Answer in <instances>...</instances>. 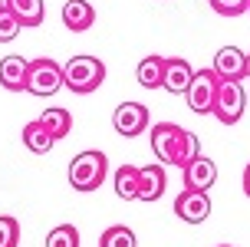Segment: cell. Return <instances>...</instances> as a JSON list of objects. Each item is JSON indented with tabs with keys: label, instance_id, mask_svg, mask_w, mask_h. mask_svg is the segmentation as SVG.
Masks as SVG:
<instances>
[{
	"label": "cell",
	"instance_id": "obj_1",
	"mask_svg": "<svg viewBox=\"0 0 250 247\" xmlns=\"http://www.w3.org/2000/svg\"><path fill=\"white\" fill-rule=\"evenodd\" d=\"M151 152L162 165H175V168H185L201 155V142L194 132H188L175 122H162L151 129Z\"/></svg>",
	"mask_w": 250,
	"mask_h": 247
},
{
	"label": "cell",
	"instance_id": "obj_2",
	"mask_svg": "<svg viewBox=\"0 0 250 247\" xmlns=\"http://www.w3.org/2000/svg\"><path fill=\"white\" fill-rule=\"evenodd\" d=\"M105 83V63L99 56H89V53H79L62 66V86L69 92H79V96H89Z\"/></svg>",
	"mask_w": 250,
	"mask_h": 247
},
{
	"label": "cell",
	"instance_id": "obj_3",
	"mask_svg": "<svg viewBox=\"0 0 250 247\" xmlns=\"http://www.w3.org/2000/svg\"><path fill=\"white\" fill-rule=\"evenodd\" d=\"M105 172H109V158H105V152H96V148H89V152H79L73 161H69V185L76 191H96V188L105 181Z\"/></svg>",
	"mask_w": 250,
	"mask_h": 247
},
{
	"label": "cell",
	"instance_id": "obj_4",
	"mask_svg": "<svg viewBox=\"0 0 250 247\" xmlns=\"http://www.w3.org/2000/svg\"><path fill=\"white\" fill-rule=\"evenodd\" d=\"M60 89H62V66L60 63L50 60V56L30 60L23 92H30V96H37V99H50V96H56Z\"/></svg>",
	"mask_w": 250,
	"mask_h": 247
},
{
	"label": "cell",
	"instance_id": "obj_5",
	"mask_svg": "<svg viewBox=\"0 0 250 247\" xmlns=\"http://www.w3.org/2000/svg\"><path fill=\"white\" fill-rule=\"evenodd\" d=\"M217 86H221V76L214 69H194V79H191V86L185 92L188 109L198 112V115H211L214 99H217Z\"/></svg>",
	"mask_w": 250,
	"mask_h": 247
},
{
	"label": "cell",
	"instance_id": "obj_6",
	"mask_svg": "<svg viewBox=\"0 0 250 247\" xmlns=\"http://www.w3.org/2000/svg\"><path fill=\"white\" fill-rule=\"evenodd\" d=\"M244 109H247V92L240 89V83L221 79L211 115H217V122H221V125H237L240 119H244Z\"/></svg>",
	"mask_w": 250,
	"mask_h": 247
},
{
	"label": "cell",
	"instance_id": "obj_7",
	"mask_svg": "<svg viewBox=\"0 0 250 247\" xmlns=\"http://www.w3.org/2000/svg\"><path fill=\"white\" fill-rule=\"evenodd\" d=\"M112 125H115L119 135L135 138L148 129V109H145L142 102H122V106H115V112H112Z\"/></svg>",
	"mask_w": 250,
	"mask_h": 247
},
{
	"label": "cell",
	"instance_id": "obj_8",
	"mask_svg": "<svg viewBox=\"0 0 250 247\" xmlns=\"http://www.w3.org/2000/svg\"><path fill=\"white\" fill-rule=\"evenodd\" d=\"M175 214L185 224L208 221V218H211V198H208V191H191V188H185V191L175 198Z\"/></svg>",
	"mask_w": 250,
	"mask_h": 247
},
{
	"label": "cell",
	"instance_id": "obj_9",
	"mask_svg": "<svg viewBox=\"0 0 250 247\" xmlns=\"http://www.w3.org/2000/svg\"><path fill=\"white\" fill-rule=\"evenodd\" d=\"M181 175H185V188H191V191H211L217 185V165L208 155H198L191 165L181 168Z\"/></svg>",
	"mask_w": 250,
	"mask_h": 247
},
{
	"label": "cell",
	"instance_id": "obj_10",
	"mask_svg": "<svg viewBox=\"0 0 250 247\" xmlns=\"http://www.w3.org/2000/svg\"><path fill=\"white\" fill-rule=\"evenodd\" d=\"M214 73L221 76V79H230V83H240L244 76H247V53L237 46H224L217 49V56H214Z\"/></svg>",
	"mask_w": 250,
	"mask_h": 247
},
{
	"label": "cell",
	"instance_id": "obj_11",
	"mask_svg": "<svg viewBox=\"0 0 250 247\" xmlns=\"http://www.w3.org/2000/svg\"><path fill=\"white\" fill-rule=\"evenodd\" d=\"M165 188H168V178H165V165H142L138 168V201H158L165 195Z\"/></svg>",
	"mask_w": 250,
	"mask_h": 247
},
{
	"label": "cell",
	"instance_id": "obj_12",
	"mask_svg": "<svg viewBox=\"0 0 250 247\" xmlns=\"http://www.w3.org/2000/svg\"><path fill=\"white\" fill-rule=\"evenodd\" d=\"M191 79H194V66H191L185 56L165 60V83H162V89H168L171 96H185L188 86H191Z\"/></svg>",
	"mask_w": 250,
	"mask_h": 247
},
{
	"label": "cell",
	"instance_id": "obj_13",
	"mask_svg": "<svg viewBox=\"0 0 250 247\" xmlns=\"http://www.w3.org/2000/svg\"><path fill=\"white\" fill-rule=\"evenodd\" d=\"M62 23H66V30H73V33H86L89 26L96 23L92 3L89 0H66L62 3Z\"/></svg>",
	"mask_w": 250,
	"mask_h": 247
},
{
	"label": "cell",
	"instance_id": "obj_14",
	"mask_svg": "<svg viewBox=\"0 0 250 247\" xmlns=\"http://www.w3.org/2000/svg\"><path fill=\"white\" fill-rule=\"evenodd\" d=\"M26 66H30V60H23V56H3L0 60V86L10 89V92H23L26 89Z\"/></svg>",
	"mask_w": 250,
	"mask_h": 247
},
{
	"label": "cell",
	"instance_id": "obj_15",
	"mask_svg": "<svg viewBox=\"0 0 250 247\" xmlns=\"http://www.w3.org/2000/svg\"><path fill=\"white\" fill-rule=\"evenodd\" d=\"M135 79H138V86L142 89H162L165 83V56H145V60L138 63V69H135Z\"/></svg>",
	"mask_w": 250,
	"mask_h": 247
},
{
	"label": "cell",
	"instance_id": "obj_16",
	"mask_svg": "<svg viewBox=\"0 0 250 247\" xmlns=\"http://www.w3.org/2000/svg\"><path fill=\"white\" fill-rule=\"evenodd\" d=\"M7 10L17 17L20 26H40L43 17H46V7L43 0H7Z\"/></svg>",
	"mask_w": 250,
	"mask_h": 247
},
{
	"label": "cell",
	"instance_id": "obj_17",
	"mask_svg": "<svg viewBox=\"0 0 250 247\" xmlns=\"http://www.w3.org/2000/svg\"><path fill=\"white\" fill-rule=\"evenodd\" d=\"M40 122H43L46 132H50L53 142H60V138L69 135V129H73V115H69V109H62V106H50V109L40 115Z\"/></svg>",
	"mask_w": 250,
	"mask_h": 247
},
{
	"label": "cell",
	"instance_id": "obj_18",
	"mask_svg": "<svg viewBox=\"0 0 250 247\" xmlns=\"http://www.w3.org/2000/svg\"><path fill=\"white\" fill-rule=\"evenodd\" d=\"M20 138H23V145H26V152H33V155H46L53 148V138H50V132L43 129V122H26L23 125V132H20Z\"/></svg>",
	"mask_w": 250,
	"mask_h": 247
},
{
	"label": "cell",
	"instance_id": "obj_19",
	"mask_svg": "<svg viewBox=\"0 0 250 247\" xmlns=\"http://www.w3.org/2000/svg\"><path fill=\"white\" fill-rule=\"evenodd\" d=\"M115 195L122 201H138V165H122L112 178Z\"/></svg>",
	"mask_w": 250,
	"mask_h": 247
},
{
	"label": "cell",
	"instance_id": "obj_20",
	"mask_svg": "<svg viewBox=\"0 0 250 247\" xmlns=\"http://www.w3.org/2000/svg\"><path fill=\"white\" fill-rule=\"evenodd\" d=\"M99 247H138V237L132 227H125V224H112V227H105L99 237Z\"/></svg>",
	"mask_w": 250,
	"mask_h": 247
},
{
	"label": "cell",
	"instance_id": "obj_21",
	"mask_svg": "<svg viewBox=\"0 0 250 247\" xmlns=\"http://www.w3.org/2000/svg\"><path fill=\"white\" fill-rule=\"evenodd\" d=\"M46 247H79L76 224H56L50 234H46Z\"/></svg>",
	"mask_w": 250,
	"mask_h": 247
},
{
	"label": "cell",
	"instance_id": "obj_22",
	"mask_svg": "<svg viewBox=\"0 0 250 247\" xmlns=\"http://www.w3.org/2000/svg\"><path fill=\"white\" fill-rule=\"evenodd\" d=\"M20 244V221L13 214H0V247H17Z\"/></svg>",
	"mask_w": 250,
	"mask_h": 247
},
{
	"label": "cell",
	"instance_id": "obj_23",
	"mask_svg": "<svg viewBox=\"0 0 250 247\" xmlns=\"http://www.w3.org/2000/svg\"><path fill=\"white\" fill-rule=\"evenodd\" d=\"M217 17H244L247 13V0H208Z\"/></svg>",
	"mask_w": 250,
	"mask_h": 247
},
{
	"label": "cell",
	"instance_id": "obj_24",
	"mask_svg": "<svg viewBox=\"0 0 250 247\" xmlns=\"http://www.w3.org/2000/svg\"><path fill=\"white\" fill-rule=\"evenodd\" d=\"M17 33H20L17 17H13L10 10H3V13H0V43H10V40H17Z\"/></svg>",
	"mask_w": 250,
	"mask_h": 247
},
{
	"label": "cell",
	"instance_id": "obj_25",
	"mask_svg": "<svg viewBox=\"0 0 250 247\" xmlns=\"http://www.w3.org/2000/svg\"><path fill=\"white\" fill-rule=\"evenodd\" d=\"M240 181H244V195L250 198V161H247V168H244V178Z\"/></svg>",
	"mask_w": 250,
	"mask_h": 247
},
{
	"label": "cell",
	"instance_id": "obj_26",
	"mask_svg": "<svg viewBox=\"0 0 250 247\" xmlns=\"http://www.w3.org/2000/svg\"><path fill=\"white\" fill-rule=\"evenodd\" d=\"M3 10H7V0H0V13H3Z\"/></svg>",
	"mask_w": 250,
	"mask_h": 247
},
{
	"label": "cell",
	"instance_id": "obj_27",
	"mask_svg": "<svg viewBox=\"0 0 250 247\" xmlns=\"http://www.w3.org/2000/svg\"><path fill=\"white\" fill-rule=\"evenodd\" d=\"M247 76H250V53H247Z\"/></svg>",
	"mask_w": 250,
	"mask_h": 247
},
{
	"label": "cell",
	"instance_id": "obj_28",
	"mask_svg": "<svg viewBox=\"0 0 250 247\" xmlns=\"http://www.w3.org/2000/svg\"><path fill=\"white\" fill-rule=\"evenodd\" d=\"M247 13H250V0H247Z\"/></svg>",
	"mask_w": 250,
	"mask_h": 247
},
{
	"label": "cell",
	"instance_id": "obj_29",
	"mask_svg": "<svg viewBox=\"0 0 250 247\" xmlns=\"http://www.w3.org/2000/svg\"><path fill=\"white\" fill-rule=\"evenodd\" d=\"M217 247H230V244H217Z\"/></svg>",
	"mask_w": 250,
	"mask_h": 247
}]
</instances>
